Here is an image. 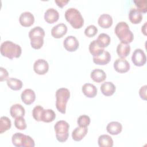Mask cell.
<instances>
[{
	"label": "cell",
	"mask_w": 147,
	"mask_h": 147,
	"mask_svg": "<svg viewBox=\"0 0 147 147\" xmlns=\"http://www.w3.org/2000/svg\"><path fill=\"white\" fill-rule=\"evenodd\" d=\"M130 52V46L129 44L119 43L117 47V53L119 57L122 59L126 57Z\"/></svg>",
	"instance_id": "cell-24"
},
{
	"label": "cell",
	"mask_w": 147,
	"mask_h": 147,
	"mask_svg": "<svg viewBox=\"0 0 147 147\" xmlns=\"http://www.w3.org/2000/svg\"><path fill=\"white\" fill-rule=\"evenodd\" d=\"M59 18V13L54 8H49L44 13V20L49 24H53L56 22Z\"/></svg>",
	"instance_id": "cell-15"
},
{
	"label": "cell",
	"mask_w": 147,
	"mask_h": 147,
	"mask_svg": "<svg viewBox=\"0 0 147 147\" xmlns=\"http://www.w3.org/2000/svg\"><path fill=\"white\" fill-rule=\"evenodd\" d=\"M111 60L110 53L106 51H104L102 53L98 56L93 57V61L98 65H106Z\"/></svg>",
	"instance_id": "cell-16"
},
{
	"label": "cell",
	"mask_w": 147,
	"mask_h": 147,
	"mask_svg": "<svg viewBox=\"0 0 147 147\" xmlns=\"http://www.w3.org/2000/svg\"><path fill=\"white\" fill-rule=\"evenodd\" d=\"M7 84L10 88L15 91L21 90L23 86L22 82L21 80L14 78H9L7 80Z\"/></svg>",
	"instance_id": "cell-29"
},
{
	"label": "cell",
	"mask_w": 147,
	"mask_h": 147,
	"mask_svg": "<svg viewBox=\"0 0 147 147\" xmlns=\"http://www.w3.org/2000/svg\"><path fill=\"white\" fill-rule=\"evenodd\" d=\"M133 63L138 67L144 65L146 61V57L144 51L140 48L136 49L131 56Z\"/></svg>",
	"instance_id": "cell-8"
},
{
	"label": "cell",
	"mask_w": 147,
	"mask_h": 147,
	"mask_svg": "<svg viewBox=\"0 0 147 147\" xmlns=\"http://www.w3.org/2000/svg\"><path fill=\"white\" fill-rule=\"evenodd\" d=\"M114 32L122 43L129 44L133 40V33L126 22H119L115 27Z\"/></svg>",
	"instance_id": "cell-2"
},
{
	"label": "cell",
	"mask_w": 147,
	"mask_h": 147,
	"mask_svg": "<svg viewBox=\"0 0 147 147\" xmlns=\"http://www.w3.org/2000/svg\"><path fill=\"white\" fill-rule=\"evenodd\" d=\"M146 22H145L144 25L143 26H142V28H141L142 32L145 35H146Z\"/></svg>",
	"instance_id": "cell-40"
},
{
	"label": "cell",
	"mask_w": 147,
	"mask_h": 147,
	"mask_svg": "<svg viewBox=\"0 0 147 147\" xmlns=\"http://www.w3.org/2000/svg\"><path fill=\"white\" fill-rule=\"evenodd\" d=\"M98 32V28L94 25L88 26L84 30V34L88 37H94Z\"/></svg>",
	"instance_id": "cell-36"
},
{
	"label": "cell",
	"mask_w": 147,
	"mask_h": 147,
	"mask_svg": "<svg viewBox=\"0 0 147 147\" xmlns=\"http://www.w3.org/2000/svg\"><path fill=\"white\" fill-rule=\"evenodd\" d=\"M146 85H144L142 86L140 90H139V95L144 100H146Z\"/></svg>",
	"instance_id": "cell-38"
},
{
	"label": "cell",
	"mask_w": 147,
	"mask_h": 147,
	"mask_svg": "<svg viewBox=\"0 0 147 147\" xmlns=\"http://www.w3.org/2000/svg\"><path fill=\"white\" fill-rule=\"evenodd\" d=\"M11 141L16 147H34L35 145L33 139L29 136L21 133H16L11 137Z\"/></svg>",
	"instance_id": "cell-7"
},
{
	"label": "cell",
	"mask_w": 147,
	"mask_h": 147,
	"mask_svg": "<svg viewBox=\"0 0 147 147\" xmlns=\"http://www.w3.org/2000/svg\"><path fill=\"white\" fill-rule=\"evenodd\" d=\"M55 3L60 7H63L65 6L68 2V0H55Z\"/></svg>",
	"instance_id": "cell-39"
},
{
	"label": "cell",
	"mask_w": 147,
	"mask_h": 147,
	"mask_svg": "<svg viewBox=\"0 0 147 147\" xmlns=\"http://www.w3.org/2000/svg\"><path fill=\"white\" fill-rule=\"evenodd\" d=\"M98 142L100 147H112L113 146V140L111 137L107 134L100 136L98 138Z\"/></svg>",
	"instance_id": "cell-27"
},
{
	"label": "cell",
	"mask_w": 147,
	"mask_h": 147,
	"mask_svg": "<svg viewBox=\"0 0 147 147\" xmlns=\"http://www.w3.org/2000/svg\"><path fill=\"white\" fill-rule=\"evenodd\" d=\"M33 69L38 75H44L49 69L48 63L44 59H39L34 62Z\"/></svg>",
	"instance_id": "cell-10"
},
{
	"label": "cell",
	"mask_w": 147,
	"mask_h": 147,
	"mask_svg": "<svg viewBox=\"0 0 147 147\" xmlns=\"http://www.w3.org/2000/svg\"><path fill=\"white\" fill-rule=\"evenodd\" d=\"M67 32V26L63 23H60L54 26L51 29L52 36L56 38H59L64 36Z\"/></svg>",
	"instance_id": "cell-13"
},
{
	"label": "cell",
	"mask_w": 147,
	"mask_h": 147,
	"mask_svg": "<svg viewBox=\"0 0 147 147\" xmlns=\"http://www.w3.org/2000/svg\"><path fill=\"white\" fill-rule=\"evenodd\" d=\"M55 118L56 114L52 109H44L41 116V121L48 123L53 121Z\"/></svg>",
	"instance_id": "cell-26"
},
{
	"label": "cell",
	"mask_w": 147,
	"mask_h": 147,
	"mask_svg": "<svg viewBox=\"0 0 147 147\" xmlns=\"http://www.w3.org/2000/svg\"><path fill=\"white\" fill-rule=\"evenodd\" d=\"M96 40L99 47L104 48L110 44L111 39L107 34L102 33L98 36V38Z\"/></svg>",
	"instance_id": "cell-30"
},
{
	"label": "cell",
	"mask_w": 147,
	"mask_h": 147,
	"mask_svg": "<svg viewBox=\"0 0 147 147\" xmlns=\"http://www.w3.org/2000/svg\"><path fill=\"white\" fill-rule=\"evenodd\" d=\"M91 78L96 83L103 82L106 78V74L101 69H95L92 70L90 75Z\"/></svg>",
	"instance_id": "cell-25"
},
{
	"label": "cell",
	"mask_w": 147,
	"mask_h": 147,
	"mask_svg": "<svg viewBox=\"0 0 147 147\" xmlns=\"http://www.w3.org/2000/svg\"><path fill=\"white\" fill-rule=\"evenodd\" d=\"M9 76V74L7 71L3 68V67H0V81L2 82L6 80H7Z\"/></svg>",
	"instance_id": "cell-37"
},
{
	"label": "cell",
	"mask_w": 147,
	"mask_h": 147,
	"mask_svg": "<svg viewBox=\"0 0 147 147\" xmlns=\"http://www.w3.org/2000/svg\"><path fill=\"white\" fill-rule=\"evenodd\" d=\"M70 97V92L68 88H60L56 92V107L62 114L65 113L66 105Z\"/></svg>",
	"instance_id": "cell-5"
},
{
	"label": "cell",
	"mask_w": 147,
	"mask_h": 147,
	"mask_svg": "<svg viewBox=\"0 0 147 147\" xmlns=\"http://www.w3.org/2000/svg\"><path fill=\"white\" fill-rule=\"evenodd\" d=\"M65 49L69 52H74L79 47V43L78 39L74 36H67L63 41Z\"/></svg>",
	"instance_id": "cell-9"
},
{
	"label": "cell",
	"mask_w": 147,
	"mask_h": 147,
	"mask_svg": "<svg viewBox=\"0 0 147 147\" xmlns=\"http://www.w3.org/2000/svg\"><path fill=\"white\" fill-rule=\"evenodd\" d=\"M0 52L3 56L13 59V58H18L20 57L22 53V49L18 44L7 40L1 44Z\"/></svg>",
	"instance_id": "cell-1"
},
{
	"label": "cell",
	"mask_w": 147,
	"mask_h": 147,
	"mask_svg": "<svg viewBox=\"0 0 147 147\" xmlns=\"http://www.w3.org/2000/svg\"><path fill=\"white\" fill-rule=\"evenodd\" d=\"M137 9L143 13H146L147 11V1L146 0H138L134 1Z\"/></svg>",
	"instance_id": "cell-35"
},
{
	"label": "cell",
	"mask_w": 147,
	"mask_h": 147,
	"mask_svg": "<svg viewBox=\"0 0 147 147\" xmlns=\"http://www.w3.org/2000/svg\"><path fill=\"white\" fill-rule=\"evenodd\" d=\"M98 23L103 28H109L113 24L112 17L108 14H102L98 18Z\"/></svg>",
	"instance_id": "cell-22"
},
{
	"label": "cell",
	"mask_w": 147,
	"mask_h": 147,
	"mask_svg": "<svg viewBox=\"0 0 147 147\" xmlns=\"http://www.w3.org/2000/svg\"><path fill=\"white\" fill-rule=\"evenodd\" d=\"M66 20L75 29H79L84 25V19L80 12L74 7L68 9L65 12Z\"/></svg>",
	"instance_id": "cell-3"
},
{
	"label": "cell",
	"mask_w": 147,
	"mask_h": 147,
	"mask_svg": "<svg viewBox=\"0 0 147 147\" xmlns=\"http://www.w3.org/2000/svg\"><path fill=\"white\" fill-rule=\"evenodd\" d=\"M82 92L88 98H94L97 94V88L91 83H85L82 88Z\"/></svg>",
	"instance_id": "cell-20"
},
{
	"label": "cell",
	"mask_w": 147,
	"mask_h": 147,
	"mask_svg": "<svg viewBox=\"0 0 147 147\" xmlns=\"http://www.w3.org/2000/svg\"><path fill=\"white\" fill-rule=\"evenodd\" d=\"M19 21L20 24L24 27H29L32 25L34 22L33 14L29 11H25L21 14Z\"/></svg>",
	"instance_id": "cell-12"
},
{
	"label": "cell",
	"mask_w": 147,
	"mask_h": 147,
	"mask_svg": "<svg viewBox=\"0 0 147 147\" xmlns=\"http://www.w3.org/2000/svg\"><path fill=\"white\" fill-rule=\"evenodd\" d=\"M21 98L25 104L29 105L35 100L36 94L33 90L30 88H26L22 92Z\"/></svg>",
	"instance_id": "cell-14"
},
{
	"label": "cell",
	"mask_w": 147,
	"mask_h": 147,
	"mask_svg": "<svg viewBox=\"0 0 147 147\" xmlns=\"http://www.w3.org/2000/svg\"><path fill=\"white\" fill-rule=\"evenodd\" d=\"M44 109L43 107L40 105H37L33 109L32 112V116L36 121L38 122L41 121V116Z\"/></svg>",
	"instance_id": "cell-32"
},
{
	"label": "cell",
	"mask_w": 147,
	"mask_h": 147,
	"mask_svg": "<svg viewBox=\"0 0 147 147\" xmlns=\"http://www.w3.org/2000/svg\"><path fill=\"white\" fill-rule=\"evenodd\" d=\"M69 125L68 123L64 120L58 121L54 126L57 140L60 142L66 141L69 136Z\"/></svg>",
	"instance_id": "cell-6"
},
{
	"label": "cell",
	"mask_w": 147,
	"mask_h": 147,
	"mask_svg": "<svg viewBox=\"0 0 147 147\" xmlns=\"http://www.w3.org/2000/svg\"><path fill=\"white\" fill-rule=\"evenodd\" d=\"M14 125L19 130H25L26 128V124L24 117H19L14 119Z\"/></svg>",
	"instance_id": "cell-34"
},
{
	"label": "cell",
	"mask_w": 147,
	"mask_h": 147,
	"mask_svg": "<svg viewBox=\"0 0 147 147\" xmlns=\"http://www.w3.org/2000/svg\"><path fill=\"white\" fill-rule=\"evenodd\" d=\"M89 51L93 57H96L100 55L105 51L104 48H101L98 44L96 40H94L89 45Z\"/></svg>",
	"instance_id": "cell-28"
},
{
	"label": "cell",
	"mask_w": 147,
	"mask_h": 147,
	"mask_svg": "<svg viewBox=\"0 0 147 147\" xmlns=\"http://www.w3.org/2000/svg\"><path fill=\"white\" fill-rule=\"evenodd\" d=\"M100 91L102 94L107 96L112 95L115 91V86L111 82H105L100 86Z\"/></svg>",
	"instance_id": "cell-18"
},
{
	"label": "cell",
	"mask_w": 147,
	"mask_h": 147,
	"mask_svg": "<svg viewBox=\"0 0 147 147\" xmlns=\"http://www.w3.org/2000/svg\"><path fill=\"white\" fill-rule=\"evenodd\" d=\"M129 18L130 22L134 24H139L142 20V14L137 9L132 8L129 13Z\"/></svg>",
	"instance_id": "cell-23"
},
{
	"label": "cell",
	"mask_w": 147,
	"mask_h": 147,
	"mask_svg": "<svg viewBox=\"0 0 147 147\" xmlns=\"http://www.w3.org/2000/svg\"><path fill=\"white\" fill-rule=\"evenodd\" d=\"M114 68L115 70L119 73H125L130 69V64L125 59L119 58L114 62Z\"/></svg>",
	"instance_id": "cell-11"
},
{
	"label": "cell",
	"mask_w": 147,
	"mask_h": 147,
	"mask_svg": "<svg viewBox=\"0 0 147 147\" xmlns=\"http://www.w3.org/2000/svg\"><path fill=\"white\" fill-rule=\"evenodd\" d=\"M87 132V127H76L72 133V138L75 141H80L85 137Z\"/></svg>",
	"instance_id": "cell-17"
},
{
	"label": "cell",
	"mask_w": 147,
	"mask_h": 147,
	"mask_svg": "<svg viewBox=\"0 0 147 147\" xmlns=\"http://www.w3.org/2000/svg\"><path fill=\"white\" fill-rule=\"evenodd\" d=\"M106 130L111 135H117L122 131V126L118 122L113 121L107 124Z\"/></svg>",
	"instance_id": "cell-21"
},
{
	"label": "cell",
	"mask_w": 147,
	"mask_h": 147,
	"mask_svg": "<svg viewBox=\"0 0 147 147\" xmlns=\"http://www.w3.org/2000/svg\"><path fill=\"white\" fill-rule=\"evenodd\" d=\"M90 118L87 115H82L78 118L77 123L79 126L87 127L90 123Z\"/></svg>",
	"instance_id": "cell-33"
},
{
	"label": "cell",
	"mask_w": 147,
	"mask_h": 147,
	"mask_svg": "<svg viewBox=\"0 0 147 147\" xmlns=\"http://www.w3.org/2000/svg\"><path fill=\"white\" fill-rule=\"evenodd\" d=\"M45 31L40 26H35L30 29L29 32V37L30 39V45L35 49H38L42 47L44 44Z\"/></svg>",
	"instance_id": "cell-4"
},
{
	"label": "cell",
	"mask_w": 147,
	"mask_h": 147,
	"mask_svg": "<svg viewBox=\"0 0 147 147\" xmlns=\"http://www.w3.org/2000/svg\"><path fill=\"white\" fill-rule=\"evenodd\" d=\"M11 126L10 119L5 116H2L0 118V133L2 134L5 131L10 129Z\"/></svg>",
	"instance_id": "cell-31"
},
{
	"label": "cell",
	"mask_w": 147,
	"mask_h": 147,
	"mask_svg": "<svg viewBox=\"0 0 147 147\" xmlns=\"http://www.w3.org/2000/svg\"><path fill=\"white\" fill-rule=\"evenodd\" d=\"M10 113L13 118H16L19 117H24L25 114V110L21 105L16 103L10 107Z\"/></svg>",
	"instance_id": "cell-19"
}]
</instances>
